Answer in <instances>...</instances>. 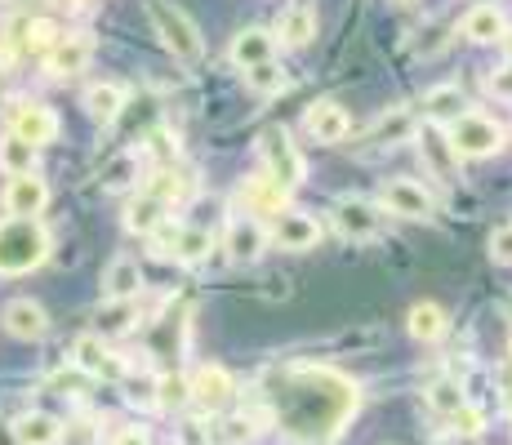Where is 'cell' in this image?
Masks as SVG:
<instances>
[{
    "instance_id": "obj_15",
    "label": "cell",
    "mask_w": 512,
    "mask_h": 445,
    "mask_svg": "<svg viewBox=\"0 0 512 445\" xmlns=\"http://www.w3.org/2000/svg\"><path fill=\"white\" fill-rule=\"evenodd\" d=\"M268 241H277L281 250H312V245L321 241V223L303 210H285V214H277V223H272Z\"/></svg>"
},
{
    "instance_id": "obj_5",
    "label": "cell",
    "mask_w": 512,
    "mask_h": 445,
    "mask_svg": "<svg viewBox=\"0 0 512 445\" xmlns=\"http://www.w3.org/2000/svg\"><path fill=\"white\" fill-rule=\"evenodd\" d=\"M259 156L263 165H268V178L272 183H281L285 192H294V187L308 178V165H303L299 147L290 143V130H281V125H272V130H263L259 138Z\"/></svg>"
},
{
    "instance_id": "obj_4",
    "label": "cell",
    "mask_w": 512,
    "mask_h": 445,
    "mask_svg": "<svg viewBox=\"0 0 512 445\" xmlns=\"http://www.w3.org/2000/svg\"><path fill=\"white\" fill-rule=\"evenodd\" d=\"M446 138H450V147H455V156H472V161H481V156H495L499 147H504V125H499L495 116H486V112H464L446 130Z\"/></svg>"
},
{
    "instance_id": "obj_18",
    "label": "cell",
    "mask_w": 512,
    "mask_h": 445,
    "mask_svg": "<svg viewBox=\"0 0 512 445\" xmlns=\"http://www.w3.org/2000/svg\"><path fill=\"white\" fill-rule=\"evenodd\" d=\"M232 63L236 67H263V63H272V54H277V36L268 32V27H241V32L232 36Z\"/></svg>"
},
{
    "instance_id": "obj_3",
    "label": "cell",
    "mask_w": 512,
    "mask_h": 445,
    "mask_svg": "<svg viewBox=\"0 0 512 445\" xmlns=\"http://www.w3.org/2000/svg\"><path fill=\"white\" fill-rule=\"evenodd\" d=\"M147 14H152V27L161 36V45L170 49L179 63H201L205 58V41H201V27L187 18V9H179L174 0H147Z\"/></svg>"
},
{
    "instance_id": "obj_39",
    "label": "cell",
    "mask_w": 512,
    "mask_h": 445,
    "mask_svg": "<svg viewBox=\"0 0 512 445\" xmlns=\"http://www.w3.org/2000/svg\"><path fill=\"white\" fill-rule=\"evenodd\" d=\"M219 437L228 441V445H241V441H250V437H254V423L245 419V414H241V419H228V423H223Z\"/></svg>"
},
{
    "instance_id": "obj_1",
    "label": "cell",
    "mask_w": 512,
    "mask_h": 445,
    "mask_svg": "<svg viewBox=\"0 0 512 445\" xmlns=\"http://www.w3.org/2000/svg\"><path fill=\"white\" fill-rule=\"evenodd\" d=\"M268 401L277 405L285 437L303 445H326L357 414L361 388L330 365H290L277 374V388L268 392Z\"/></svg>"
},
{
    "instance_id": "obj_37",
    "label": "cell",
    "mask_w": 512,
    "mask_h": 445,
    "mask_svg": "<svg viewBox=\"0 0 512 445\" xmlns=\"http://www.w3.org/2000/svg\"><path fill=\"white\" fill-rule=\"evenodd\" d=\"M490 259H495V263H512V223H504V227H495V232H490Z\"/></svg>"
},
{
    "instance_id": "obj_23",
    "label": "cell",
    "mask_w": 512,
    "mask_h": 445,
    "mask_svg": "<svg viewBox=\"0 0 512 445\" xmlns=\"http://www.w3.org/2000/svg\"><path fill=\"white\" fill-rule=\"evenodd\" d=\"M14 441L18 445H58L63 441V423L54 414H41V410H27L14 419Z\"/></svg>"
},
{
    "instance_id": "obj_12",
    "label": "cell",
    "mask_w": 512,
    "mask_h": 445,
    "mask_svg": "<svg viewBox=\"0 0 512 445\" xmlns=\"http://www.w3.org/2000/svg\"><path fill=\"white\" fill-rule=\"evenodd\" d=\"M187 392H192V401L201 405L205 414H214V410H223V405L232 401L236 383H232V374L223 370V365H201V370L187 379Z\"/></svg>"
},
{
    "instance_id": "obj_10",
    "label": "cell",
    "mask_w": 512,
    "mask_h": 445,
    "mask_svg": "<svg viewBox=\"0 0 512 445\" xmlns=\"http://www.w3.org/2000/svg\"><path fill=\"white\" fill-rule=\"evenodd\" d=\"M9 134H18L23 143L41 147L58 138V116L45 103H14L9 107Z\"/></svg>"
},
{
    "instance_id": "obj_6",
    "label": "cell",
    "mask_w": 512,
    "mask_h": 445,
    "mask_svg": "<svg viewBox=\"0 0 512 445\" xmlns=\"http://www.w3.org/2000/svg\"><path fill=\"white\" fill-rule=\"evenodd\" d=\"M152 241H156V254L179 263H201L214 250V236L205 227H179V223H161L152 232Z\"/></svg>"
},
{
    "instance_id": "obj_29",
    "label": "cell",
    "mask_w": 512,
    "mask_h": 445,
    "mask_svg": "<svg viewBox=\"0 0 512 445\" xmlns=\"http://www.w3.org/2000/svg\"><path fill=\"white\" fill-rule=\"evenodd\" d=\"M139 178H143V156L139 152H121V156H112V161H107L103 187H107V192H130Z\"/></svg>"
},
{
    "instance_id": "obj_2",
    "label": "cell",
    "mask_w": 512,
    "mask_h": 445,
    "mask_svg": "<svg viewBox=\"0 0 512 445\" xmlns=\"http://www.w3.org/2000/svg\"><path fill=\"white\" fill-rule=\"evenodd\" d=\"M49 259V232L41 219L0 223V276H23Z\"/></svg>"
},
{
    "instance_id": "obj_25",
    "label": "cell",
    "mask_w": 512,
    "mask_h": 445,
    "mask_svg": "<svg viewBox=\"0 0 512 445\" xmlns=\"http://www.w3.org/2000/svg\"><path fill=\"white\" fill-rule=\"evenodd\" d=\"M161 223H170V205H165V201H156L152 192H139L130 205H125V227H130V232L152 236Z\"/></svg>"
},
{
    "instance_id": "obj_17",
    "label": "cell",
    "mask_w": 512,
    "mask_h": 445,
    "mask_svg": "<svg viewBox=\"0 0 512 445\" xmlns=\"http://www.w3.org/2000/svg\"><path fill=\"white\" fill-rule=\"evenodd\" d=\"M268 250V227H263L254 214H236L228 223V254L236 263H254Z\"/></svg>"
},
{
    "instance_id": "obj_30",
    "label": "cell",
    "mask_w": 512,
    "mask_h": 445,
    "mask_svg": "<svg viewBox=\"0 0 512 445\" xmlns=\"http://www.w3.org/2000/svg\"><path fill=\"white\" fill-rule=\"evenodd\" d=\"M0 170H5L9 178L36 174V147L23 143L18 134H5V138H0Z\"/></svg>"
},
{
    "instance_id": "obj_35",
    "label": "cell",
    "mask_w": 512,
    "mask_h": 445,
    "mask_svg": "<svg viewBox=\"0 0 512 445\" xmlns=\"http://www.w3.org/2000/svg\"><path fill=\"white\" fill-rule=\"evenodd\" d=\"M446 423H450V432H459V437H481V432H486V414H481L472 401L459 405Z\"/></svg>"
},
{
    "instance_id": "obj_27",
    "label": "cell",
    "mask_w": 512,
    "mask_h": 445,
    "mask_svg": "<svg viewBox=\"0 0 512 445\" xmlns=\"http://www.w3.org/2000/svg\"><path fill=\"white\" fill-rule=\"evenodd\" d=\"M121 107H125V85H116V81H98V85L85 89V112H90V121L112 125L116 116H121Z\"/></svg>"
},
{
    "instance_id": "obj_14",
    "label": "cell",
    "mask_w": 512,
    "mask_h": 445,
    "mask_svg": "<svg viewBox=\"0 0 512 445\" xmlns=\"http://www.w3.org/2000/svg\"><path fill=\"white\" fill-rule=\"evenodd\" d=\"M72 356H76V370L90 374V379H121V374H125V361L107 352V343L98 339V334H81V339H76V348H72Z\"/></svg>"
},
{
    "instance_id": "obj_13",
    "label": "cell",
    "mask_w": 512,
    "mask_h": 445,
    "mask_svg": "<svg viewBox=\"0 0 512 445\" xmlns=\"http://www.w3.org/2000/svg\"><path fill=\"white\" fill-rule=\"evenodd\" d=\"M94 58V41L85 32H72V36H58V45L45 54V72L49 76H76L85 72Z\"/></svg>"
},
{
    "instance_id": "obj_34",
    "label": "cell",
    "mask_w": 512,
    "mask_h": 445,
    "mask_svg": "<svg viewBox=\"0 0 512 445\" xmlns=\"http://www.w3.org/2000/svg\"><path fill=\"white\" fill-rule=\"evenodd\" d=\"M187 401H192V392H187L183 374H161V379H156V405H161V410H179Z\"/></svg>"
},
{
    "instance_id": "obj_19",
    "label": "cell",
    "mask_w": 512,
    "mask_h": 445,
    "mask_svg": "<svg viewBox=\"0 0 512 445\" xmlns=\"http://www.w3.org/2000/svg\"><path fill=\"white\" fill-rule=\"evenodd\" d=\"M139 290H143L139 263L125 259V254L107 263V272H103V299L107 303H130V299H139Z\"/></svg>"
},
{
    "instance_id": "obj_11",
    "label": "cell",
    "mask_w": 512,
    "mask_h": 445,
    "mask_svg": "<svg viewBox=\"0 0 512 445\" xmlns=\"http://www.w3.org/2000/svg\"><path fill=\"white\" fill-rule=\"evenodd\" d=\"M49 205V183L41 174H18L5 183V210L9 219H36Z\"/></svg>"
},
{
    "instance_id": "obj_32",
    "label": "cell",
    "mask_w": 512,
    "mask_h": 445,
    "mask_svg": "<svg viewBox=\"0 0 512 445\" xmlns=\"http://www.w3.org/2000/svg\"><path fill=\"white\" fill-rule=\"evenodd\" d=\"M464 401H468V397H464V383H455V379H437V383L428 388V405L441 414V419H450V414H455Z\"/></svg>"
},
{
    "instance_id": "obj_21",
    "label": "cell",
    "mask_w": 512,
    "mask_h": 445,
    "mask_svg": "<svg viewBox=\"0 0 512 445\" xmlns=\"http://www.w3.org/2000/svg\"><path fill=\"white\" fill-rule=\"evenodd\" d=\"M464 94H459V85H437L423 94V116H428V125H437V130H450V125L464 116Z\"/></svg>"
},
{
    "instance_id": "obj_16",
    "label": "cell",
    "mask_w": 512,
    "mask_h": 445,
    "mask_svg": "<svg viewBox=\"0 0 512 445\" xmlns=\"http://www.w3.org/2000/svg\"><path fill=\"white\" fill-rule=\"evenodd\" d=\"M303 130H308L317 143H326V147H334V143H343L348 138V130H352V116L343 112L339 103H312L308 112H303Z\"/></svg>"
},
{
    "instance_id": "obj_28",
    "label": "cell",
    "mask_w": 512,
    "mask_h": 445,
    "mask_svg": "<svg viewBox=\"0 0 512 445\" xmlns=\"http://www.w3.org/2000/svg\"><path fill=\"white\" fill-rule=\"evenodd\" d=\"M277 36L285 45H308L317 36V9L308 5H290L285 14L277 18Z\"/></svg>"
},
{
    "instance_id": "obj_9",
    "label": "cell",
    "mask_w": 512,
    "mask_h": 445,
    "mask_svg": "<svg viewBox=\"0 0 512 445\" xmlns=\"http://www.w3.org/2000/svg\"><path fill=\"white\" fill-rule=\"evenodd\" d=\"M415 143H419V156H423V165H428V174L437 178V183H455L459 178V156H455V147H450L446 130L423 125V130H415Z\"/></svg>"
},
{
    "instance_id": "obj_22",
    "label": "cell",
    "mask_w": 512,
    "mask_h": 445,
    "mask_svg": "<svg viewBox=\"0 0 512 445\" xmlns=\"http://www.w3.org/2000/svg\"><path fill=\"white\" fill-rule=\"evenodd\" d=\"M504 32H508V18H504V9H499V5H472L464 14V36H468V41L499 45V41H504Z\"/></svg>"
},
{
    "instance_id": "obj_26",
    "label": "cell",
    "mask_w": 512,
    "mask_h": 445,
    "mask_svg": "<svg viewBox=\"0 0 512 445\" xmlns=\"http://www.w3.org/2000/svg\"><path fill=\"white\" fill-rule=\"evenodd\" d=\"M241 201H245V214H285L290 192L281 183H272V178H250L241 187Z\"/></svg>"
},
{
    "instance_id": "obj_31",
    "label": "cell",
    "mask_w": 512,
    "mask_h": 445,
    "mask_svg": "<svg viewBox=\"0 0 512 445\" xmlns=\"http://www.w3.org/2000/svg\"><path fill=\"white\" fill-rule=\"evenodd\" d=\"M410 334H415L419 343H437L441 334H446V312H441L437 303H415V308H410Z\"/></svg>"
},
{
    "instance_id": "obj_7",
    "label": "cell",
    "mask_w": 512,
    "mask_h": 445,
    "mask_svg": "<svg viewBox=\"0 0 512 445\" xmlns=\"http://www.w3.org/2000/svg\"><path fill=\"white\" fill-rule=\"evenodd\" d=\"M383 210L397 214V219H432L437 214V201H432V192L415 178H392V183H383Z\"/></svg>"
},
{
    "instance_id": "obj_41",
    "label": "cell",
    "mask_w": 512,
    "mask_h": 445,
    "mask_svg": "<svg viewBox=\"0 0 512 445\" xmlns=\"http://www.w3.org/2000/svg\"><path fill=\"white\" fill-rule=\"evenodd\" d=\"M205 423H183V445H201L205 437H210V432H201Z\"/></svg>"
},
{
    "instance_id": "obj_20",
    "label": "cell",
    "mask_w": 512,
    "mask_h": 445,
    "mask_svg": "<svg viewBox=\"0 0 512 445\" xmlns=\"http://www.w3.org/2000/svg\"><path fill=\"white\" fill-rule=\"evenodd\" d=\"M415 130H419L415 112H410V107H392V112H383L379 121L370 125L366 143H374V147H397V143H410Z\"/></svg>"
},
{
    "instance_id": "obj_43",
    "label": "cell",
    "mask_w": 512,
    "mask_h": 445,
    "mask_svg": "<svg viewBox=\"0 0 512 445\" xmlns=\"http://www.w3.org/2000/svg\"><path fill=\"white\" fill-rule=\"evenodd\" d=\"M5 85H9V81H5V72H0V94H5Z\"/></svg>"
},
{
    "instance_id": "obj_8",
    "label": "cell",
    "mask_w": 512,
    "mask_h": 445,
    "mask_svg": "<svg viewBox=\"0 0 512 445\" xmlns=\"http://www.w3.org/2000/svg\"><path fill=\"white\" fill-rule=\"evenodd\" d=\"M334 227H339L348 241H370V236H379L383 214H379V205L361 201V196H339V201H334Z\"/></svg>"
},
{
    "instance_id": "obj_38",
    "label": "cell",
    "mask_w": 512,
    "mask_h": 445,
    "mask_svg": "<svg viewBox=\"0 0 512 445\" xmlns=\"http://www.w3.org/2000/svg\"><path fill=\"white\" fill-rule=\"evenodd\" d=\"M486 89H490L495 98H504V103H512V63L495 67V72L486 76Z\"/></svg>"
},
{
    "instance_id": "obj_40",
    "label": "cell",
    "mask_w": 512,
    "mask_h": 445,
    "mask_svg": "<svg viewBox=\"0 0 512 445\" xmlns=\"http://www.w3.org/2000/svg\"><path fill=\"white\" fill-rule=\"evenodd\" d=\"M112 445H147V437H143L139 428H121V432L112 437Z\"/></svg>"
},
{
    "instance_id": "obj_42",
    "label": "cell",
    "mask_w": 512,
    "mask_h": 445,
    "mask_svg": "<svg viewBox=\"0 0 512 445\" xmlns=\"http://www.w3.org/2000/svg\"><path fill=\"white\" fill-rule=\"evenodd\" d=\"M499 45H504V54H508V63H512V32H504V41H499Z\"/></svg>"
},
{
    "instance_id": "obj_24",
    "label": "cell",
    "mask_w": 512,
    "mask_h": 445,
    "mask_svg": "<svg viewBox=\"0 0 512 445\" xmlns=\"http://www.w3.org/2000/svg\"><path fill=\"white\" fill-rule=\"evenodd\" d=\"M5 330L14 334V339H41V334L49 330V316L41 303H32V299H14L5 308Z\"/></svg>"
},
{
    "instance_id": "obj_33",
    "label": "cell",
    "mask_w": 512,
    "mask_h": 445,
    "mask_svg": "<svg viewBox=\"0 0 512 445\" xmlns=\"http://www.w3.org/2000/svg\"><path fill=\"white\" fill-rule=\"evenodd\" d=\"M245 81H250L254 94H281V89L290 85V76H285V67H277V63H263V67H250Z\"/></svg>"
},
{
    "instance_id": "obj_44",
    "label": "cell",
    "mask_w": 512,
    "mask_h": 445,
    "mask_svg": "<svg viewBox=\"0 0 512 445\" xmlns=\"http://www.w3.org/2000/svg\"><path fill=\"white\" fill-rule=\"evenodd\" d=\"M508 356H512V339H508Z\"/></svg>"
},
{
    "instance_id": "obj_36",
    "label": "cell",
    "mask_w": 512,
    "mask_h": 445,
    "mask_svg": "<svg viewBox=\"0 0 512 445\" xmlns=\"http://www.w3.org/2000/svg\"><path fill=\"white\" fill-rule=\"evenodd\" d=\"M130 321H134V299L130 303H107V308L98 312V325H103V334L130 330Z\"/></svg>"
}]
</instances>
